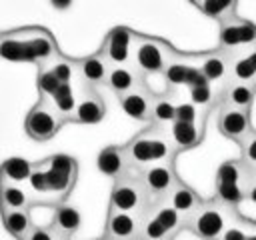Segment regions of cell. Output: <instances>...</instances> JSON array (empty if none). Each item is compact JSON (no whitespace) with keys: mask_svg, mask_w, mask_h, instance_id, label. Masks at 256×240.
Here are the masks:
<instances>
[{"mask_svg":"<svg viewBox=\"0 0 256 240\" xmlns=\"http://www.w3.org/2000/svg\"><path fill=\"white\" fill-rule=\"evenodd\" d=\"M76 68H78V80L82 84L92 86V88H98V86L106 84L110 64H108V60L100 52H96V54L78 58L76 60Z\"/></svg>","mask_w":256,"mask_h":240,"instance_id":"cell-18","label":"cell"},{"mask_svg":"<svg viewBox=\"0 0 256 240\" xmlns=\"http://www.w3.org/2000/svg\"><path fill=\"white\" fill-rule=\"evenodd\" d=\"M196 64H198L202 76H204L212 86L218 84V90H222V86L228 82L230 54L224 52L222 48H216V50H210V52H202V54H198Z\"/></svg>","mask_w":256,"mask_h":240,"instance_id":"cell-15","label":"cell"},{"mask_svg":"<svg viewBox=\"0 0 256 240\" xmlns=\"http://www.w3.org/2000/svg\"><path fill=\"white\" fill-rule=\"evenodd\" d=\"M176 104H178V102H174L170 94H160V96H156V98H154V106H152L150 122L168 128V126L176 120Z\"/></svg>","mask_w":256,"mask_h":240,"instance_id":"cell-30","label":"cell"},{"mask_svg":"<svg viewBox=\"0 0 256 240\" xmlns=\"http://www.w3.org/2000/svg\"><path fill=\"white\" fill-rule=\"evenodd\" d=\"M44 66H48V68L56 74V78H58L62 84L72 82L74 78H78L76 60H74V58H68V56H64V54L56 56L54 60H50V62H48V64H44Z\"/></svg>","mask_w":256,"mask_h":240,"instance_id":"cell-34","label":"cell"},{"mask_svg":"<svg viewBox=\"0 0 256 240\" xmlns=\"http://www.w3.org/2000/svg\"><path fill=\"white\" fill-rule=\"evenodd\" d=\"M246 240H256V224H248V234H246Z\"/></svg>","mask_w":256,"mask_h":240,"instance_id":"cell-42","label":"cell"},{"mask_svg":"<svg viewBox=\"0 0 256 240\" xmlns=\"http://www.w3.org/2000/svg\"><path fill=\"white\" fill-rule=\"evenodd\" d=\"M178 214H182L186 220L196 212V208L204 202L198 194H196V190H192L188 184H184L182 180H178L176 184H174V188L168 192V196L164 198Z\"/></svg>","mask_w":256,"mask_h":240,"instance_id":"cell-22","label":"cell"},{"mask_svg":"<svg viewBox=\"0 0 256 240\" xmlns=\"http://www.w3.org/2000/svg\"><path fill=\"white\" fill-rule=\"evenodd\" d=\"M124 150L132 170H138V172L154 162H174L178 154V150L170 140L168 128L158 124H150L146 130L134 134L124 144Z\"/></svg>","mask_w":256,"mask_h":240,"instance_id":"cell-2","label":"cell"},{"mask_svg":"<svg viewBox=\"0 0 256 240\" xmlns=\"http://www.w3.org/2000/svg\"><path fill=\"white\" fill-rule=\"evenodd\" d=\"M104 236L108 240H138L140 238V214L108 208Z\"/></svg>","mask_w":256,"mask_h":240,"instance_id":"cell-14","label":"cell"},{"mask_svg":"<svg viewBox=\"0 0 256 240\" xmlns=\"http://www.w3.org/2000/svg\"><path fill=\"white\" fill-rule=\"evenodd\" d=\"M188 94H190V102H192L196 108L204 110V112H208V110L212 108V104L218 100L216 88H214L206 78L200 80L198 84L190 86V88H188Z\"/></svg>","mask_w":256,"mask_h":240,"instance_id":"cell-32","label":"cell"},{"mask_svg":"<svg viewBox=\"0 0 256 240\" xmlns=\"http://www.w3.org/2000/svg\"><path fill=\"white\" fill-rule=\"evenodd\" d=\"M104 114H106V104L98 94V90L80 82V86L76 88V108L70 122L96 124L104 118Z\"/></svg>","mask_w":256,"mask_h":240,"instance_id":"cell-12","label":"cell"},{"mask_svg":"<svg viewBox=\"0 0 256 240\" xmlns=\"http://www.w3.org/2000/svg\"><path fill=\"white\" fill-rule=\"evenodd\" d=\"M60 56L56 38L42 26H22L0 32V58L44 66Z\"/></svg>","mask_w":256,"mask_h":240,"instance_id":"cell-1","label":"cell"},{"mask_svg":"<svg viewBox=\"0 0 256 240\" xmlns=\"http://www.w3.org/2000/svg\"><path fill=\"white\" fill-rule=\"evenodd\" d=\"M254 184V168L248 166L242 158L226 160L218 166L214 178V198L222 204L236 206L244 198Z\"/></svg>","mask_w":256,"mask_h":240,"instance_id":"cell-3","label":"cell"},{"mask_svg":"<svg viewBox=\"0 0 256 240\" xmlns=\"http://www.w3.org/2000/svg\"><path fill=\"white\" fill-rule=\"evenodd\" d=\"M96 240H108V238H106V236H102V238H96Z\"/></svg>","mask_w":256,"mask_h":240,"instance_id":"cell-45","label":"cell"},{"mask_svg":"<svg viewBox=\"0 0 256 240\" xmlns=\"http://www.w3.org/2000/svg\"><path fill=\"white\" fill-rule=\"evenodd\" d=\"M50 102L58 110V114L66 122H70V118L74 114V108H76V88L72 86V82L60 84V88L54 92V96L50 98Z\"/></svg>","mask_w":256,"mask_h":240,"instance_id":"cell-29","label":"cell"},{"mask_svg":"<svg viewBox=\"0 0 256 240\" xmlns=\"http://www.w3.org/2000/svg\"><path fill=\"white\" fill-rule=\"evenodd\" d=\"M206 112L196 108L192 102H178L176 104V120L182 122H204Z\"/></svg>","mask_w":256,"mask_h":240,"instance_id":"cell-36","label":"cell"},{"mask_svg":"<svg viewBox=\"0 0 256 240\" xmlns=\"http://www.w3.org/2000/svg\"><path fill=\"white\" fill-rule=\"evenodd\" d=\"M138 240H174V236L158 222V218L146 208L140 214V238Z\"/></svg>","mask_w":256,"mask_h":240,"instance_id":"cell-31","label":"cell"},{"mask_svg":"<svg viewBox=\"0 0 256 240\" xmlns=\"http://www.w3.org/2000/svg\"><path fill=\"white\" fill-rule=\"evenodd\" d=\"M154 98H156V94L148 88V84H142V86L118 96L124 114L130 116L132 120H150Z\"/></svg>","mask_w":256,"mask_h":240,"instance_id":"cell-16","label":"cell"},{"mask_svg":"<svg viewBox=\"0 0 256 240\" xmlns=\"http://www.w3.org/2000/svg\"><path fill=\"white\" fill-rule=\"evenodd\" d=\"M248 220H242V218H236L232 224L226 226V230L222 232L220 240H246V234H248Z\"/></svg>","mask_w":256,"mask_h":240,"instance_id":"cell-37","label":"cell"},{"mask_svg":"<svg viewBox=\"0 0 256 240\" xmlns=\"http://www.w3.org/2000/svg\"><path fill=\"white\" fill-rule=\"evenodd\" d=\"M30 172H32V162L20 156H12L0 164V178L16 182V184H26Z\"/></svg>","mask_w":256,"mask_h":240,"instance_id":"cell-27","label":"cell"},{"mask_svg":"<svg viewBox=\"0 0 256 240\" xmlns=\"http://www.w3.org/2000/svg\"><path fill=\"white\" fill-rule=\"evenodd\" d=\"M24 240H56V236H54V234H52V230H48V228L32 226Z\"/></svg>","mask_w":256,"mask_h":240,"instance_id":"cell-39","label":"cell"},{"mask_svg":"<svg viewBox=\"0 0 256 240\" xmlns=\"http://www.w3.org/2000/svg\"><path fill=\"white\" fill-rule=\"evenodd\" d=\"M240 148H242V160L248 166L256 168V132L254 130L244 138V142L240 144Z\"/></svg>","mask_w":256,"mask_h":240,"instance_id":"cell-38","label":"cell"},{"mask_svg":"<svg viewBox=\"0 0 256 240\" xmlns=\"http://www.w3.org/2000/svg\"><path fill=\"white\" fill-rule=\"evenodd\" d=\"M242 54L246 56V60L250 62V66L256 70V44L252 48H248V50H242Z\"/></svg>","mask_w":256,"mask_h":240,"instance_id":"cell-40","label":"cell"},{"mask_svg":"<svg viewBox=\"0 0 256 240\" xmlns=\"http://www.w3.org/2000/svg\"><path fill=\"white\" fill-rule=\"evenodd\" d=\"M60 80L56 78V74L48 68V66H38V78H36V86H38V94L40 98H52L54 92L60 88Z\"/></svg>","mask_w":256,"mask_h":240,"instance_id":"cell-35","label":"cell"},{"mask_svg":"<svg viewBox=\"0 0 256 240\" xmlns=\"http://www.w3.org/2000/svg\"><path fill=\"white\" fill-rule=\"evenodd\" d=\"M218 130L224 138L242 144L244 138L252 132V124H250V110L244 108H232L222 104L220 114H218Z\"/></svg>","mask_w":256,"mask_h":240,"instance_id":"cell-13","label":"cell"},{"mask_svg":"<svg viewBox=\"0 0 256 240\" xmlns=\"http://www.w3.org/2000/svg\"><path fill=\"white\" fill-rule=\"evenodd\" d=\"M134 30L128 26H114L100 46V54L108 60V64H128L132 60V44H134Z\"/></svg>","mask_w":256,"mask_h":240,"instance_id":"cell-11","label":"cell"},{"mask_svg":"<svg viewBox=\"0 0 256 240\" xmlns=\"http://www.w3.org/2000/svg\"><path fill=\"white\" fill-rule=\"evenodd\" d=\"M228 80L230 82H242L256 86V70L250 66L246 56L242 52L230 54V68H228Z\"/></svg>","mask_w":256,"mask_h":240,"instance_id":"cell-28","label":"cell"},{"mask_svg":"<svg viewBox=\"0 0 256 240\" xmlns=\"http://www.w3.org/2000/svg\"><path fill=\"white\" fill-rule=\"evenodd\" d=\"M80 224H82V216H80L78 208H74L66 202L56 204L50 230L58 240H68L70 236H74L80 230Z\"/></svg>","mask_w":256,"mask_h":240,"instance_id":"cell-20","label":"cell"},{"mask_svg":"<svg viewBox=\"0 0 256 240\" xmlns=\"http://www.w3.org/2000/svg\"><path fill=\"white\" fill-rule=\"evenodd\" d=\"M148 210L158 218V222L172 234L176 236L184 226H186V218L182 214H178L166 200H158V202H150Z\"/></svg>","mask_w":256,"mask_h":240,"instance_id":"cell-26","label":"cell"},{"mask_svg":"<svg viewBox=\"0 0 256 240\" xmlns=\"http://www.w3.org/2000/svg\"><path fill=\"white\" fill-rule=\"evenodd\" d=\"M142 84H146V78L136 70V66L132 62H128V64H110L106 86L112 92H116L118 96L124 94V92H130V90H134Z\"/></svg>","mask_w":256,"mask_h":240,"instance_id":"cell-17","label":"cell"},{"mask_svg":"<svg viewBox=\"0 0 256 240\" xmlns=\"http://www.w3.org/2000/svg\"><path fill=\"white\" fill-rule=\"evenodd\" d=\"M248 198H250L252 202H256V182L252 184V188H250V192H248Z\"/></svg>","mask_w":256,"mask_h":240,"instance_id":"cell-43","label":"cell"},{"mask_svg":"<svg viewBox=\"0 0 256 240\" xmlns=\"http://www.w3.org/2000/svg\"><path fill=\"white\" fill-rule=\"evenodd\" d=\"M50 4L56 8V10H66L72 6V0H50Z\"/></svg>","mask_w":256,"mask_h":240,"instance_id":"cell-41","label":"cell"},{"mask_svg":"<svg viewBox=\"0 0 256 240\" xmlns=\"http://www.w3.org/2000/svg\"><path fill=\"white\" fill-rule=\"evenodd\" d=\"M218 48H222L228 54H236L242 50H248L256 44V24L240 18V16H228L218 22Z\"/></svg>","mask_w":256,"mask_h":240,"instance_id":"cell-9","label":"cell"},{"mask_svg":"<svg viewBox=\"0 0 256 240\" xmlns=\"http://www.w3.org/2000/svg\"><path fill=\"white\" fill-rule=\"evenodd\" d=\"M30 206H32V198L24 184H16L0 178V210H16Z\"/></svg>","mask_w":256,"mask_h":240,"instance_id":"cell-24","label":"cell"},{"mask_svg":"<svg viewBox=\"0 0 256 240\" xmlns=\"http://www.w3.org/2000/svg\"><path fill=\"white\" fill-rule=\"evenodd\" d=\"M182 52H178L172 44H168L162 38L148 36V34H134V44H132V64L136 70L146 78L152 74H164L168 64L178 60Z\"/></svg>","mask_w":256,"mask_h":240,"instance_id":"cell-4","label":"cell"},{"mask_svg":"<svg viewBox=\"0 0 256 240\" xmlns=\"http://www.w3.org/2000/svg\"><path fill=\"white\" fill-rule=\"evenodd\" d=\"M138 174L150 196V202L164 200L168 192L174 188V184L178 182V176L174 172V162H154L142 168Z\"/></svg>","mask_w":256,"mask_h":240,"instance_id":"cell-10","label":"cell"},{"mask_svg":"<svg viewBox=\"0 0 256 240\" xmlns=\"http://www.w3.org/2000/svg\"><path fill=\"white\" fill-rule=\"evenodd\" d=\"M150 204V196L140 180V174H124L114 180L110 192V208L142 214Z\"/></svg>","mask_w":256,"mask_h":240,"instance_id":"cell-7","label":"cell"},{"mask_svg":"<svg viewBox=\"0 0 256 240\" xmlns=\"http://www.w3.org/2000/svg\"><path fill=\"white\" fill-rule=\"evenodd\" d=\"M44 172H46V184H48V200L50 204H60L68 198L76 184L78 176V164L68 154H52L42 160Z\"/></svg>","mask_w":256,"mask_h":240,"instance_id":"cell-6","label":"cell"},{"mask_svg":"<svg viewBox=\"0 0 256 240\" xmlns=\"http://www.w3.org/2000/svg\"><path fill=\"white\" fill-rule=\"evenodd\" d=\"M168 134L170 140L174 144V148L178 152L182 150H190L194 146H198L204 138V122H182V120H174L168 126Z\"/></svg>","mask_w":256,"mask_h":240,"instance_id":"cell-21","label":"cell"},{"mask_svg":"<svg viewBox=\"0 0 256 240\" xmlns=\"http://www.w3.org/2000/svg\"><path fill=\"white\" fill-rule=\"evenodd\" d=\"M254 94H256V86L242 84V82H230L228 80L222 86V90L218 94V100H220V104H226V106H232V108L250 110Z\"/></svg>","mask_w":256,"mask_h":240,"instance_id":"cell-23","label":"cell"},{"mask_svg":"<svg viewBox=\"0 0 256 240\" xmlns=\"http://www.w3.org/2000/svg\"><path fill=\"white\" fill-rule=\"evenodd\" d=\"M236 2L238 0H202L198 10L204 12L208 18L220 22V20L236 14Z\"/></svg>","mask_w":256,"mask_h":240,"instance_id":"cell-33","label":"cell"},{"mask_svg":"<svg viewBox=\"0 0 256 240\" xmlns=\"http://www.w3.org/2000/svg\"><path fill=\"white\" fill-rule=\"evenodd\" d=\"M2 216V224L6 228V232L18 240H24L26 234L30 232L32 218H30V208H16V210H0Z\"/></svg>","mask_w":256,"mask_h":240,"instance_id":"cell-25","label":"cell"},{"mask_svg":"<svg viewBox=\"0 0 256 240\" xmlns=\"http://www.w3.org/2000/svg\"><path fill=\"white\" fill-rule=\"evenodd\" d=\"M188 2H192V4H194V6H196V8H198V6H200V2H202V0H188Z\"/></svg>","mask_w":256,"mask_h":240,"instance_id":"cell-44","label":"cell"},{"mask_svg":"<svg viewBox=\"0 0 256 240\" xmlns=\"http://www.w3.org/2000/svg\"><path fill=\"white\" fill-rule=\"evenodd\" d=\"M238 218L234 206L222 204L216 198L202 202L196 212L186 220V226L204 240H220L222 232L228 224H232Z\"/></svg>","mask_w":256,"mask_h":240,"instance_id":"cell-5","label":"cell"},{"mask_svg":"<svg viewBox=\"0 0 256 240\" xmlns=\"http://www.w3.org/2000/svg\"><path fill=\"white\" fill-rule=\"evenodd\" d=\"M64 122L66 120L58 114V110L52 106L48 98H38V102L30 108V112L24 118V130L32 140L46 142L58 134Z\"/></svg>","mask_w":256,"mask_h":240,"instance_id":"cell-8","label":"cell"},{"mask_svg":"<svg viewBox=\"0 0 256 240\" xmlns=\"http://www.w3.org/2000/svg\"><path fill=\"white\" fill-rule=\"evenodd\" d=\"M96 166H98V170L104 176H108L112 180H116V178H120V176H124L128 172H132V166L128 162V156H126L124 146H116V144L106 146V148L100 150L98 160H96Z\"/></svg>","mask_w":256,"mask_h":240,"instance_id":"cell-19","label":"cell"}]
</instances>
